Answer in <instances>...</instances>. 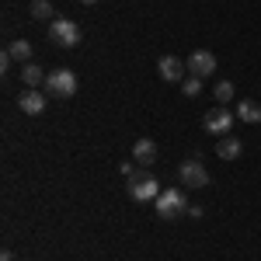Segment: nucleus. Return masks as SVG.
I'll use <instances>...</instances> for the list:
<instances>
[{
    "mask_svg": "<svg viewBox=\"0 0 261 261\" xmlns=\"http://www.w3.org/2000/svg\"><path fill=\"white\" fill-rule=\"evenodd\" d=\"M185 66H188V77H199L202 81V77H213V73H216V56H213L209 49H195Z\"/></svg>",
    "mask_w": 261,
    "mask_h": 261,
    "instance_id": "0eeeda50",
    "label": "nucleus"
},
{
    "mask_svg": "<svg viewBox=\"0 0 261 261\" xmlns=\"http://www.w3.org/2000/svg\"><path fill=\"white\" fill-rule=\"evenodd\" d=\"M181 94H185V98H199L202 94V81L199 77H185V81H181Z\"/></svg>",
    "mask_w": 261,
    "mask_h": 261,
    "instance_id": "f3484780",
    "label": "nucleus"
},
{
    "mask_svg": "<svg viewBox=\"0 0 261 261\" xmlns=\"http://www.w3.org/2000/svg\"><path fill=\"white\" fill-rule=\"evenodd\" d=\"M0 261H14V251H4V254H0Z\"/></svg>",
    "mask_w": 261,
    "mask_h": 261,
    "instance_id": "aec40b11",
    "label": "nucleus"
},
{
    "mask_svg": "<svg viewBox=\"0 0 261 261\" xmlns=\"http://www.w3.org/2000/svg\"><path fill=\"white\" fill-rule=\"evenodd\" d=\"M244 153V143L237 140V136H223L220 143H216V157L220 161H237Z\"/></svg>",
    "mask_w": 261,
    "mask_h": 261,
    "instance_id": "9b49d317",
    "label": "nucleus"
},
{
    "mask_svg": "<svg viewBox=\"0 0 261 261\" xmlns=\"http://www.w3.org/2000/svg\"><path fill=\"white\" fill-rule=\"evenodd\" d=\"M157 73H161V81H167V84H181L185 73H188V66H185V60H178V56H161V60H157Z\"/></svg>",
    "mask_w": 261,
    "mask_h": 261,
    "instance_id": "6e6552de",
    "label": "nucleus"
},
{
    "mask_svg": "<svg viewBox=\"0 0 261 261\" xmlns=\"http://www.w3.org/2000/svg\"><path fill=\"white\" fill-rule=\"evenodd\" d=\"M45 94H49V98H73V94H77V73L66 70V66L53 70V73L45 77Z\"/></svg>",
    "mask_w": 261,
    "mask_h": 261,
    "instance_id": "20e7f679",
    "label": "nucleus"
},
{
    "mask_svg": "<svg viewBox=\"0 0 261 261\" xmlns=\"http://www.w3.org/2000/svg\"><path fill=\"white\" fill-rule=\"evenodd\" d=\"M81 4H98V0H81Z\"/></svg>",
    "mask_w": 261,
    "mask_h": 261,
    "instance_id": "412c9836",
    "label": "nucleus"
},
{
    "mask_svg": "<svg viewBox=\"0 0 261 261\" xmlns=\"http://www.w3.org/2000/svg\"><path fill=\"white\" fill-rule=\"evenodd\" d=\"M230 125H233V112H230V108H223V105L209 108V112H205V119H202V129H205V133H213V136H216V133L226 136V133H230Z\"/></svg>",
    "mask_w": 261,
    "mask_h": 261,
    "instance_id": "423d86ee",
    "label": "nucleus"
},
{
    "mask_svg": "<svg viewBox=\"0 0 261 261\" xmlns=\"http://www.w3.org/2000/svg\"><path fill=\"white\" fill-rule=\"evenodd\" d=\"M45 77H49V73L42 70L39 63H24V66H21V81L28 84L32 91H39V87H45Z\"/></svg>",
    "mask_w": 261,
    "mask_h": 261,
    "instance_id": "f8f14e48",
    "label": "nucleus"
},
{
    "mask_svg": "<svg viewBox=\"0 0 261 261\" xmlns=\"http://www.w3.org/2000/svg\"><path fill=\"white\" fill-rule=\"evenodd\" d=\"M11 63H14V60H11V53H7V49H4V56H0V70H4V73H7V70H11Z\"/></svg>",
    "mask_w": 261,
    "mask_h": 261,
    "instance_id": "a211bd4d",
    "label": "nucleus"
},
{
    "mask_svg": "<svg viewBox=\"0 0 261 261\" xmlns=\"http://www.w3.org/2000/svg\"><path fill=\"white\" fill-rule=\"evenodd\" d=\"M133 161H140L143 167H153V164H157V143L146 140V136L136 140L133 143Z\"/></svg>",
    "mask_w": 261,
    "mask_h": 261,
    "instance_id": "9d476101",
    "label": "nucleus"
},
{
    "mask_svg": "<svg viewBox=\"0 0 261 261\" xmlns=\"http://www.w3.org/2000/svg\"><path fill=\"white\" fill-rule=\"evenodd\" d=\"M7 53H11V60H14V63H28V60H32V42L14 39L11 45H7Z\"/></svg>",
    "mask_w": 261,
    "mask_h": 261,
    "instance_id": "4468645a",
    "label": "nucleus"
},
{
    "mask_svg": "<svg viewBox=\"0 0 261 261\" xmlns=\"http://www.w3.org/2000/svg\"><path fill=\"white\" fill-rule=\"evenodd\" d=\"M188 216L192 220H202V205H188Z\"/></svg>",
    "mask_w": 261,
    "mask_h": 261,
    "instance_id": "6ab92c4d",
    "label": "nucleus"
},
{
    "mask_svg": "<svg viewBox=\"0 0 261 261\" xmlns=\"http://www.w3.org/2000/svg\"><path fill=\"white\" fill-rule=\"evenodd\" d=\"M157 216L161 220H178V216H188V199L181 188H164L157 195Z\"/></svg>",
    "mask_w": 261,
    "mask_h": 261,
    "instance_id": "7ed1b4c3",
    "label": "nucleus"
},
{
    "mask_svg": "<svg viewBox=\"0 0 261 261\" xmlns=\"http://www.w3.org/2000/svg\"><path fill=\"white\" fill-rule=\"evenodd\" d=\"M49 42L60 49H77L81 45V24L70 18H53L49 21Z\"/></svg>",
    "mask_w": 261,
    "mask_h": 261,
    "instance_id": "f03ea898",
    "label": "nucleus"
},
{
    "mask_svg": "<svg viewBox=\"0 0 261 261\" xmlns=\"http://www.w3.org/2000/svg\"><path fill=\"white\" fill-rule=\"evenodd\" d=\"M129 199L133 202H157V195H161V181L153 178L150 171H136V174H129Z\"/></svg>",
    "mask_w": 261,
    "mask_h": 261,
    "instance_id": "f257e3e1",
    "label": "nucleus"
},
{
    "mask_svg": "<svg viewBox=\"0 0 261 261\" xmlns=\"http://www.w3.org/2000/svg\"><path fill=\"white\" fill-rule=\"evenodd\" d=\"M213 94H216V101H220V105H230V101H233V84H230V81H216Z\"/></svg>",
    "mask_w": 261,
    "mask_h": 261,
    "instance_id": "dca6fc26",
    "label": "nucleus"
},
{
    "mask_svg": "<svg viewBox=\"0 0 261 261\" xmlns=\"http://www.w3.org/2000/svg\"><path fill=\"white\" fill-rule=\"evenodd\" d=\"M241 122H261V105L258 101H251V98H244L241 105H237V112H233Z\"/></svg>",
    "mask_w": 261,
    "mask_h": 261,
    "instance_id": "ddd939ff",
    "label": "nucleus"
},
{
    "mask_svg": "<svg viewBox=\"0 0 261 261\" xmlns=\"http://www.w3.org/2000/svg\"><path fill=\"white\" fill-rule=\"evenodd\" d=\"M178 178H181L185 188H205V185H209V171H205L202 157H188V161L178 167Z\"/></svg>",
    "mask_w": 261,
    "mask_h": 261,
    "instance_id": "39448f33",
    "label": "nucleus"
},
{
    "mask_svg": "<svg viewBox=\"0 0 261 261\" xmlns=\"http://www.w3.org/2000/svg\"><path fill=\"white\" fill-rule=\"evenodd\" d=\"M32 18L35 21H53V4H49V0H32Z\"/></svg>",
    "mask_w": 261,
    "mask_h": 261,
    "instance_id": "2eb2a0df",
    "label": "nucleus"
},
{
    "mask_svg": "<svg viewBox=\"0 0 261 261\" xmlns=\"http://www.w3.org/2000/svg\"><path fill=\"white\" fill-rule=\"evenodd\" d=\"M45 105H49V94H42V91H24V94L18 98V108L24 112V115H42Z\"/></svg>",
    "mask_w": 261,
    "mask_h": 261,
    "instance_id": "1a4fd4ad",
    "label": "nucleus"
}]
</instances>
